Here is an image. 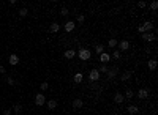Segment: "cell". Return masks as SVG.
I'll return each mask as SVG.
<instances>
[{
  "label": "cell",
  "mask_w": 158,
  "mask_h": 115,
  "mask_svg": "<svg viewBox=\"0 0 158 115\" xmlns=\"http://www.w3.org/2000/svg\"><path fill=\"white\" fill-rule=\"evenodd\" d=\"M114 101H116L117 104H122V103L125 101V98H123V93H120V92H117V93L114 95Z\"/></svg>",
  "instance_id": "obj_11"
},
{
  "label": "cell",
  "mask_w": 158,
  "mask_h": 115,
  "mask_svg": "<svg viewBox=\"0 0 158 115\" xmlns=\"http://www.w3.org/2000/svg\"><path fill=\"white\" fill-rule=\"evenodd\" d=\"M117 46H119V51H120V52H122V51H128V49H130V41L123 39V41L117 43Z\"/></svg>",
  "instance_id": "obj_6"
},
{
  "label": "cell",
  "mask_w": 158,
  "mask_h": 115,
  "mask_svg": "<svg viewBox=\"0 0 158 115\" xmlns=\"http://www.w3.org/2000/svg\"><path fill=\"white\" fill-rule=\"evenodd\" d=\"M40 88H41V90H43V92H46V90H47V88H49V84H47V82H43V84H41V85H40Z\"/></svg>",
  "instance_id": "obj_31"
},
{
  "label": "cell",
  "mask_w": 158,
  "mask_h": 115,
  "mask_svg": "<svg viewBox=\"0 0 158 115\" xmlns=\"http://www.w3.org/2000/svg\"><path fill=\"white\" fill-rule=\"evenodd\" d=\"M141 36H142L144 41H149V43H150V41H155V39H157V30H154V32H146V33H142Z\"/></svg>",
  "instance_id": "obj_2"
},
{
  "label": "cell",
  "mask_w": 158,
  "mask_h": 115,
  "mask_svg": "<svg viewBox=\"0 0 158 115\" xmlns=\"http://www.w3.org/2000/svg\"><path fill=\"white\" fill-rule=\"evenodd\" d=\"M136 96H138L139 99H147V98H149V92H147L146 88H141V90H138Z\"/></svg>",
  "instance_id": "obj_8"
},
{
  "label": "cell",
  "mask_w": 158,
  "mask_h": 115,
  "mask_svg": "<svg viewBox=\"0 0 158 115\" xmlns=\"http://www.w3.org/2000/svg\"><path fill=\"white\" fill-rule=\"evenodd\" d=\"M11 111H13V112H16V114H21V112H22V106H21V104H14Z\"/></svg>",
  "instance_id": "obj_24"
},
{
  "label": "cell",
  "mask_w": 158,
  "mask_h": 115,
  "mask_svg": "<svg viewBox=\"0 0 158 115\" xmlns=\"http://www.w3.org/2000/svg\"><path fill=\"white\" fill-rule=\"evenodd\" d=\"M60 30V25L57 24V22H52L51 25H49V33H57Z\"/></svg>",
  "instance_id": "obj_13"
},
{
  "label": "cell",
  "mask_w": 158,
  "mask_h": 115,
  "mask_svg": "<svg viewBox=\"0 0 158 115\" xmlns=\"http://www.w3.org/2000/svg\"><path fill=\"white\" fill-rule=\"evenodd\" d=\"M60 14H62L63 17H66V16L70 14V9H68V8H60Z\"/></svg>",
  "instance_id": "obj_29"
},
{
  "label": "cell",
  "mask_w": 158,
  "mask_h": 115,
  "mask_svg": "<svg viewBox=\"0 0 158 115\" xmlns=\"http://www.w3.org/2000/svg\"><path fill=\"white\" fill-rule=\"evenodd\" d=\"M117 74H119V68H117V66L109 68V69H108V73H106V76H108V79H109V81H112Z\"/></svg>",
  "instance_id": "obj_3"
},
{
  "label": "cell",
  "mask_w": 158,
  "mask_h": 115,
  "mask_svg": "<svg viewBox=\"0 0 158 115\" xmlns=\"http://www.w3.org/2000/svg\"><path fill=\"white\" fill-rule=\"evenodd\" d=\"M142 28H144V32H154V30H155V25H154L152 21H146V22L142 24Z\"/></svg>",
  "instance_id": "obj_5"
},
{
  "label": "cell",
  "mask_w": 158,
  "mask_h": 115,
  "mask_svg": "<svg viewBox=\"0 0 158 115\" xmlns=\"http://www.w3.org/2000/svg\"><path fill=\"white\" fill-rule=\"evenodd\" d=\"M76 54H78V57H79L82 62H87V60H90V57H92V52H90L89 49H85V47H81Z\"/></svg>",
  "instance_id": "obj_1"
},
{
  "label": "cell",
  "mask_w": 158,
  "mask_h": 115,
  "mask_svg": "<svg viewBox=\"0 0 158 115\" xmlns=\"http://www.w3.org/2000/svg\"><path fill=\"white\" fill-rule=\"evenodd\" d=\"M55 107H57V101H55V99H49V101H47V109H49V111H54Z\"/></svg>",
  "instance_id": "obj_21"
},
{
  "label": "cell",
  "mask_w": 158,
  "mask_h": 115,
  "mask_svg": "<svg viewBox=\"0 0 158 115\" xmlns=\"http://www.w3.org/2000/svg\"><path fill=\"white\" fill-rule=\"evenodd\" d=\"M74 28H76V22H74V21H68V22L65 24V30H66L68 33H71Z\"/></svg>",
  "instance_id": "obj_9"
},
{
  "label": "cell",
  "mask_w": 158,
  "mask_h": 115,
  "mask_svg": "<svg viewBox=\"0 0 158 115\" xmlns=\"http://www.w3.org/2000/svg\"><path fill=\"white\" fill-rule=\"evenodd\" d=\"M108 69H109V68H108V65H101V66L98 68V73H100V74H106V73H108Z\"/></svg>",
  "instance_id": "obj_23"
},
{
  "label": "cell",
  "mask_w": 158,
  "mask_h": 115,
  "mask_svg": "<svg viewBox=\"0 0 158 115\" xmlns=\"http://www.w3.org/2000/svg\"><path fill=\"white\" fill-rule=\"evenodd\" d=\"M109 60H111V55H109L108 52H103V54H100V62H101V65H106Z\"/></svg>",
  "instance_id": "obj_10"
},
{
  "label": "cell",
  "mask_w": 158,
  "mask_h": 115,
  "mask_svg": "<svg viewBox=\"0 0 158 115\" xmlns=\"http://www.w3.org/2000/svg\"><path fill=\"white\" fill-rule=\"evenodd\" d=\"M117 43H119V41H117V39H114V38H111V39H109V41H108V46H109V47H112V49H114V47H117Z\"/></svg>",
  "instance_id": "obj_22"
},
{
  "label": "cell",
  "mask_w": 158,
  "mask_h": 115,
  "mask_svg": "<svg viewBox=\"0 0 158 115\" xmlns=\"http://www.w3.org/2000/svg\"><path fill=\"white\" fill-rule=\"evenodd\" d=\"M74 57H76V51H74V49H68V51H65V58L71 60V58H74Z\"/></svg>",
  "instance_id": "obj_14"
},
{
  "label": "cell",
  "mask_w": 158,
  "mask_h": 115,
  "mask_svg": "<svg viewBox=\"0 0 158 115\" xmlns=\"http://www.w3.org/2000/svg\"><path fill=\"white\" fill-rule=\"evenodd\" d=\"M138 6H139V8H146L147 3H146V2H138Z\"/></svg>",
  "instance_id": "obj_34"
},
{
  "label": "cell",
  "mask_w": 158,
  "mask_h": 115,
  "mask_svg": "<svg viewBox=\"0 0 158 115\" xmlns=\"http://www.w3.org/2000/svg\"><path fill=\"white\" fill-rule=\"evenodd\" d=\"M6 71H5V66L3 65H0V74H5Z\"/></svg>",
  "instance_id": "obj_36"
},
{
  "label": "cell",
  "mask_w": 158,
  "mask_h": 115,
  "mask_svg": "<svg viewBox=\"0 0 158 115\" xmlns=\"http://www.w3.org/2000/svg\"><path fill=\"white\" fill-rule=\"evenodd\" d=\"M11 114H13L11 109H3V115H11Z\"/></svg>",
  "instance_id": "obj_33"
},
{
  "label": "cell",
  "mask_w": 158,
  "mask_h": 115,
  "mask_svg": "<svg viewBox=\"0 0 158 115\" xmlns=\"http://www.w3.org/2000/svg\"><path fill=\"white\" fill-rule=\"evenodd\" d=\"M120 57H122V52H120V51H114V52H112V58H114V60H119Z\"/></svg>",
  "instance_id": "obj_28"
},
{
  "label": "cell",
  "mask_w": 158,
  "mask_h": 115,
  "mask_svg": "<svg viewBox=\"0 0 158 115\" xmlns=\"http://www.w3.org/2000/svg\"><path fill=\"white\" fill-rule=\"evenodd\" d=\"M76 21H78V22H79V24H82V22H84V21H85V16H84V14H79V16H78V17H76Z\"/></svg>",
  "instance_id": "obj_30"
},
{
  "label": "cell",
  "mask_w": 158,
  "mask_h": 115,
  "mask_svg": "<svg viewBox=\"0 0 158 115\" xmlns=\"http://www.w3.org/2000/svg\"><path fill=\"white\" fill-rule=\"evenodd\" d=\"M147 66H149V69H150V71H155V69H157V66H158V62L155 60V58H150V60H149V63H147Z\"/></svg>",
  "instance_id": "obj_12"
},
{
  "label": "cell",
  "mask_w": 158,
  "mask_h": 115,
  "mask_svg": "<svg viewBox=\"0 0 158 115\" xmlns=\"http://www.w3.org/2000/svg\"><path fill=\"white\" fill-rule=\"evenodd\" d=\"M84 106V103H82V99H79V98H76V99H73V109H81Z\"/></svg>",
  "instance_id": "obj_16"
},
{
  "label": "cell",
  "mask_w": 158,
  "mask_h": 115,
  "mask_svg": "<svg viewBox=\"0 0 158 115\" xmlns=\"http://www.w3.org/2000/svg\"><path fill=\"white\" fill-rule=\"evenodd\" d=\"M82 79H84V76H82L81 73H76V74H74V77H73L74 84H81V82H82Z\"/></svg>",
  "instance_id": "obj_20"
},
{
  "label": "cell",
  "mask_w": 158,
  "mask_h": 115,
  "mask_svg": "<svg viewBox=\"0 0 158 115\" xmlns=\"http://www.w3.org/2000/svg\"><path fill=\"white\" fill-rule=\"evenodd\" d=\"M138 32H139L141 35H142V33H146V32H144V28H142V25H138Z\"/></svg>",
  "instance_id": "obj_35"
},
{
  "label": "cell",
  "mask_w": 158,
  "mask_h": 115,
  "mask_svg": "<svg viewBox=\"0 0 158 115\" xmlns=\"http://www.w3.org/2000/svg\"><path fill=\"white\" fill-rule=\"evenodd\" d=\"M95 51H97V54L100 55V54H103V52H104V46H101V44H97V46H95Z\"/></svg>",
  "instance_id": "obj_25"
},
{
  "label": "cell",
  "mask_w": 158,
  "mask_h": 115,
  "mask_svg": "<svg viewBox=\"0 0 158 115\" xmlns=\"http://www.w3.org/2000/svg\"><path fill=\"white\" fill-rule=\"evenodd\" d=\"M120 79H122V82L130 81V79H131V71H123V73H122V76H120Z\"/></svg>",
  "instance_id": "obj_18"
},
{
  "label": "cell",
  "mask_w": 158,
  "mask_h": 115,
  "mask_svg": "<svg viewBox=\"0 0 158 115\" xmlns=\"http://www.w3.org/2000/svg\"><path fill=\"white\" fill-rule=\"evenodd\" d=\"M27 14H28V9H27V8H21V9H19V16H21V17H25Z\"/></svg>",
  "instance_id": "obj_27"
},
{
  "label": "cell",
  "mask_w": 158,
  "mask_h": 115,
  "mask_svg": "<svg viewBox=\"0 0 158 115\" xmlns=\"http://www.w3.org/2000/svg\"><path fill=\"white\" fill-rule=\"evenodd\" d=\"M100 77H101V74L98 73V69H92V71L89 73V79H90V81H93V82H95V81H98Z\"/></svg>",
  "instance_id": "obj_7"
},
{
  "label": "cell",
  "mask_w": 158,
  "mask_h": 115,
  "mask_svg": "<svg viewBox=\"0 0 158 115\" xmlns=\"http://www.w3.org/2000/svg\"><path fill=\"white\" fill-rule=\"evenodd\" d=\"M150 9H152L154 13H155V11H157V9H158V2H157V0H154V2H150Z\"/></svg>",
  "instance_id": "obj_26"
},
{
  "label": "cell",
  "mask_w": 158,
  "mask_h": 115,
  "mask_svg": "<svg viewBox=\"0 0 158 115\" xmlns=\"http://www.w3.org/2000/svg\"><path fill=\"white\" fill-rule=\"evenodd\" d=\"M123 98H125V99H133V98H135V92H133L131 88H128V90L125 92V95H123Z\"/></svg>",
  "instance_id": "obj_19"
},
{
  "label": "cell",
  "mask_w": 158,
  "mask_h": 115,
  "mask_svg": "<svg viewBox=\"0 0 158 115\" xmlns=\"http://www.w3.org/2000/svg\"><path fill=\"white\" fill-rule=\"evenodd\" d=\"M6 82H8L9 85H16V82H14V79H13V77H8V79H6Z\"/></svg>",
  "instance_id": "obj_32"
},
{
  "label": "cell",
  "mask_w": 158,
  "mask_h": 115,
  "mask_svg": "<svg viewBox=\"0 0 158 115\" xmlns=\"http://www.w3.org/2000/svg\"><path fill=\"white\" fill-rule=\"evenodd\" d=\"M127 111H128V114H131V115H136L138 112H139V107H138V106H135V104H130Z\"/></svg>",
  "instance_id": "obj_17"
},
{
  "label": "cell",
  "mask_w": 158,
  "mask_h": 115,
  "mask_svg": "<svg viewBox=\"0 0 158 115\" xmlns=\"http://www.w3.org/2000/svg\"><path fill=\"white\" fill-rule=\"evenodd\" d=\"M35 104H36V106H44V104H46V98H44L43 93L35 95Z\"/></svg>",
  "instance_id": "obj_4"
},
{
  "label": "cell",
  "mask_w": 158,
  "mask_h": 115,
  "mask_svg": "<svg viewBox=\"0 0 158 115\" xmlns=\"http://www.w3.org/2000/svg\"><path fill=\"white\" fill-rule=\"evenodd\" d=\"M8 60H9V65H13V66L19 63V57H17L16 54H9V58H8Z\"/></svg>",
  "instance_id": "obj_15"
}]
</instances>
